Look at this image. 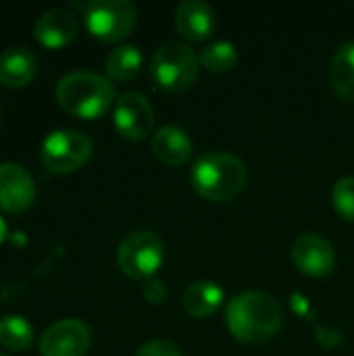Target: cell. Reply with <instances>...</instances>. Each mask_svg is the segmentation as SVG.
I'll list each match as a JSON object with an SVG mask.
<instances>
[{"mask_svg":"<svg viewBox=\"0 0 354 356\" xmlns=\"http://www.w3.org/2000/svg\"><path fill=\"white\" fill-rule=\"evenodd\" d=\"M92 344L90 327L79 319H61L52 323L38 342L42 356H83Z\"/></svg>","mask_w":354,"mask_h":356,"instance_id":"obj_9","label":"cell"},{"mask_svg":"<svg viewBox=\"0 0 354 356\" xmlns=\"http://www.w3.org/2000/svg\"><path fill=\"white\" fill-rule=\"evenodd\" d=\"M4 238H6V225H4V221L0 217V244L4 242Z\"/></svg>","mask_w":354,"mask_h":356,"instance_id":"obj_24","label":"cell"},{"mask_svg":"<svg viewBox=\"0 0 354 356\" xmlns=\"http://www.w3.org/2000/svg\"><path fill=\"white\" fill-rule=\"evenodd\" d=\"M58 106L79 119H98L115 102L113 83L92 71H71L56 83Z\"/></svg>","mask_w":354,"mask_h":356,"instance_id":"obj_2","label":"cell"},{"mask_svg":"<svg viewBox=\"0 0 354 356\" xmlns=\"http://www.w3.org/2000/svg\"><path fill=\"white\" fill-rule=\"evenodd\" d=\"M94 154L92 140L77 129H56L42 142V163L50 173L65 175L81 169Z\"/></svg>","mask_w":354,"mask_h":356,"instance_id":"obj_7","label":"cell"},{"mask_svg":"<svg viewBox=\"0 0 354 356\" xmlns=\"http://www.w3.org/2000/svg\"><path fill=\"white\" fill-rule=\"evenodd\" d=\"M38 73V58L25 46H10L0 52V83L4 88H25Z\"/></svg>","mask_w":354,"mask_h":356,"instance_id":"obj_14","label":"cell"},{"mask_svg":"<svg viewBox=\"0 0 354 356\" xmlns=\"http://www.w3.org/2000/svg\"><path fill=\"white\" fill-rule=\"evenodd\" d=\"M33 342V330L21 315H6L0 319V346L13 353H23Z\"/></svg>","mask_w":354,"mask_h":356,"instance_id":"obj_19","label":"cell"},{"mask_svg":"<svg viewBox=\"0 0 354 356\" xmlns=\"http://www.w3.org/2000/svg\"><path fill=\"white\" fill-rule=\"evenodd\" d=\"M142 63H144V58H142L140 48L131 46V44H123V46H117L115 50L108 52L104 69H106L111 79H115V81H129V79H134L140 73Z\"/></svg>","mask_w":354,"mask_h":356,"instance_id":"obj_17","label":"cell"},{"mask_svg":"<svg viewBox=\"0 0 354 356\" xmlns=\"http://www.w3.org/2000/svg\"><path fill=\"white\" fill-rule=\"evenodd\" d=\"M292 259L298 271L309 277H323L332 273L336 254L332 244L317 234H303L292 244Z\"/></svg>","mask_w":354,"mask_h":356,"instance_id":"obj_11","label":"cell"},{"mask_svg":"<svg viewBox=\"0 0 354 356\" xmlns=\"http://www.w3.org/2000/svg\"><path fill=\"white\" fill-rule=\"evenodd\" d=\"M332 204L342 219L354 221V175L336 181L332 190Z\"/></svg>","mask_w":354,"mask_h":356,"instance_id":"obj_21","label":"cell"},{"mask_svg":"<svg viewBox=\"0 0 354 356\" xmlns=\"http://www.w3.org/2000/svg\"><path fill=\"white\" fill-rule=\"evenodd\" d=\"M113 121L121 138L142 142L154 125V111L146 96L140 92H125L115 100Z\"/></svg>","mask_w":354,"mask_h":356,"instance_id":"obj_8","label":"cell"},{"mask_svg":"<svg viewBox=\"0 0 354 356\" xmlns=\"http://www.w3.org/2000/svg\"><path fill=\"white\" fill-rule=\"evenodd\" d=\"M330 79H332V88L340 98L354 100V40L344 44L336 52L332 60Z\"/></svg>","mask_w":354,"mask_h":356,"instance_id":"obj_18","label":"cell"},{"mask_svg":"<svg viewBox=\"0 0 354 356\" xmlns=\"http://www.w3.org/2000/svg\"><path fill=\"white\" fill-rule=\"evenodd\" d=\"M35 200L33 177L17 163L0 165V209L13 215L25 213Z\"/></svg>","mask_w":354,"mask_h":356,"instance_id":"obj_10","label":"cell"},{"mask_svg":"<svg viewBox=\"0 0 354 356\" xmlns=\"http://www.w3.org/2000/svg\"><path fill=\"white\" fill-rule=\"evenodd\" d=\"M136 356H182L179 348L171 342H165V340H154V342H148L144 344Z\"/></svg>","mask_w":354,"mask_h":356,"instance_id":"obj_22","label":"cell"},{"mask_svg":"<svg viewBox=\"0 0 354 356\" xmlns=\"http://www.w3.org/2000/svg\"><path fill=\"white\" fill-rule=\"evenodd\" d=\"M223 302V290L213 282H194L184 292V309L196 317H211Z\"/></svg>","mask_w":354,"mask_h":356,"instance_id":"obj_16","label":"cell"},{"mask_svg":"<svg viewBox=\"0 0 354 356\" xmlns=\"http://www.w3.org/2000/svg\"><path fill=\"white\" fill-rule=\"evenodd\" d=\"M198 58H200V65L207 71L225 73V71H230L238 63V50H236V46L232 42L219 40V42L209 44L207 48H202Z\"/></svg>","mask_w":354,"mask_h":356,"instance_id":"obj_20","label":"cell"},{"mask_svg":"<svg viewBox=\"0 0 354 356\" xmlns=\"http://www.w3.org/2000/svg\"><path fill=\"white\" fill-rule=\"evenodd\" d=\"M144 298L150 302V305H161V302H165V298H167V288H165V284L163 282H159V280H148V282H144Z\"/></svg>","mask_w":354,"mask_h":356,"instance_id":"obj_23","label":"cell"},{"mask_svg":"<svg viewBox=\"0 0 354 356\" xmlns=\"http://www.w3.org/2000/svg\"><path fill=\"white\" fill-rule=\"evenodd\" d=\"M0 117H2V111H0Z\"/></svg>","mask_w":354,"mask_h":356,"instance_id":"obj_26","label":"cell"},{"mask_svg":"<svg viewBox=\"0 0 354 356\" xmlns=\"http://www.w3.org/2000/svg\"><path fill=\"white\" fill-rule=\"evenodd\" d=\"M225 323L236 340L244 344H261L282 330L284 313L273 296L265 292H242L230 300Z\"/></svg>","mask_w":354,"mask_h":356,"instance_id":"obj_1","label":"cell"},{"mask_svg":"<svg viewBox=\"0 0 354 356\" xmlns=\"http://www.w3.org/2000/svg\"><path fill=\"white\" fill-rule=\"evenodd\" d=\"M152 154L165 165H184L192 154V140L182 127L165 125L152 136Z\"/></svg>","mask_w":354,"mask_h":356,"instance_id":"obj_15","label":"cell"},{"mask_svg":"<svg viewBox=\"0 0 354 356\" xmlns=\"http://www.w3.org/2000/svg\"><path fill=\"white\" fill-rule=\"evenodd\" d=\"M77 17L65 8L46 10L33 25V35L40 46L56 50L71 44L77 35Z\"/></svg>","mask_w":354,"mask_h":356,"instance_id":"obj_12","label":"cell"},{"mask_svg":"<svg viewBox=\"0 0 354 356\" xmlns=\"http://www.w3.org/2000/svg\"><path fill=\"white\" fill-rule=\"evenodd\" d=\"M175 27L190 42L207 40L217 27V15L202 0H186L175 8Z\"/></svg>","mask_w":354,"mask_h":356,"instance_id":"obj_13","label":"cell"},{"mask_svg":"<svg viewBox=\"0 0 354 356\" xmlns=\"http://www.w3.org/2000/svg\"><path fill=\"white\" fill-rule=\"evenodd\" d=\"M246 165L230 152H207L192 167V186L198 196L211 202H227L246 184Z\"/></svg>","mask_w":354,"mask_h":356,"instance_id":"obj_3","label":"cell"},{"mask_svg":"<svg viewBox=\"0 0 354 356\" xmlns=\"http://www.w3.org/2000/svg\"><path fill=\"white\" fill-rule=\"evenodd\" d=\"M0 356H8V355H2V353H0Z\"/></svg>","mask_w":354,"mask_h":356,"instance_id":"obj_25","label":"cell"},{"mask_svg":"<svg viewBox=\"0 0 354 356\" xmlns=\"http://www.w3.org/2000/svg\"><path fill=\"white\" fill-rule=\"evenodd\" d=\"M165 261V248L154 232L138 229L127 234L117 248V265L131 280H152Z\"/></svg>","mask_w":354,"mask_h":356,"instance_id":"obj_5","label":"cell"},{"mask_svg":"<svg viewBox=\"0 0 354 356\" xmlns=\"http://www.w3.org/2000/svg\"><path fill=\"white\" fill-rule=\"evenodd\" d=\"M88 31L100 42H119L138 23V8L129 0H92L83 8Z\"/></svg>","mask_w":354,"mask_h":356,"instance_id":"obj_6","label":"cell"},{"mask_svg":"<svg viewBox=\"0 0 354 356\" xmlns=\"http://www.w3.org/2000/svg\"><path fill=\"white\" fill-rule=\"evenodd\" d=\"M200 58L194 48L182 42H167L154 54L150 63V75L154 83L165 92H182L190 88L198 75Z\"/></svg>","mask_w":354,"mask_h":356,"instance_id":"obj_4","label":"cell"}]
</instances>
